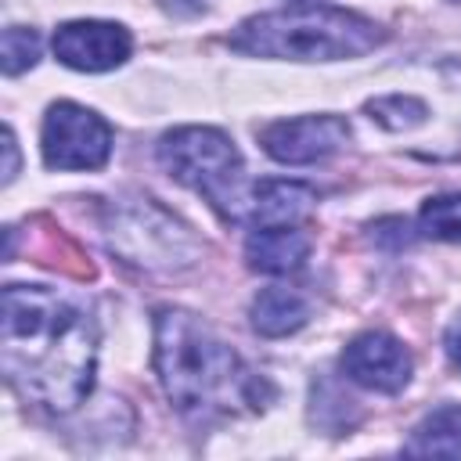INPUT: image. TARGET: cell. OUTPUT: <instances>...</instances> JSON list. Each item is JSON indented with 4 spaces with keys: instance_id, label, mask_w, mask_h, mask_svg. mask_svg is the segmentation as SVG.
I'll return each mask as SVG.
<instances>
[{
    "instance_id": "6da1fadb",
    "label": "cell",
    "mask_w": 461,
    "mask_h": 461,
    "mask_svg": "<svg viewBox=\"0 0 461 461\" xmlns=\"http://www.w3.org/2000/svg\"><path fill=\"white\" fill-rule=\"evenodd\" d=\"M7 382L43 411H76L97 367V324L83 299L43 288H4V339H0Z\"/></svg>"
},
{
    "instance_id": "7a4b0ae2",
    "label": "cell",
    "mask_w": 461,
    "mask_h": 461,
    "mask_svg": "<svg viewBox=\"0 0 461 461\" xmlns=\"http://www.w3.org/2000/svg\"><path fill=\"white\" fill-rule=\"evenodd\" d=\"M155 367L173 407L194 421L263 411L270 400V385L187 310L166 306L155 313Z\"/></svg>"
},
{
    "instance_id": "3957f363",
    "label": "cell",
    "mask_w": 461,
    "mask_h": 461,
    "mask_svg": "<svg viewBox=\"0 0 461 461\" xmlns=\"http://www.w3.org/2000/svg\"><path fill=\"white\" fill-rule=\"evenodd\" d=\"M385 40L382 25L357 11L321 7V4H292L285 11L245 18L227 43L241 54L281 58V61H339L360 58Z\"/></svg>"
},
{
    "instance_id": "277c9868",
    "label": "cell",
    "mask_w": 461,
    "mask_h": 461,
    "mask_svg": "<svg viewBox=\"0 0 461 461\" xmlns=\"http://www.w3.org/2000/svg\"><path fill=\"white\" fill-rule=\"evenodd\" d=\"M108 245L126 263L173 274L198 259V238L173 212L148 198H122L108 205Z\"/></svg>"
},
{
    "instance_id": "5b68a950",
    "label": "cell",
    "mask_w": 461,
    "mask_h": 461,
    "mask_svg": "<svg viewBox=\"0 0 461 461\" xmlns=\"http://www.w3.org/2000/svg\"><path fill=\"white\" fill-rule=\"evenodd\" d=\"M158 158L173 180L205 194L212 209H220L223 216L234 205L238 191L245 187L238 148L230 144L227 133L212 126H184V130L166 133L158 144Z\"/></svg>"
},
{
    "instance_id": "8992f818",
    "label": "cell",
    "mask_w": 461,
    "mask_h": 461,
    "mask_svg": "<svg viewBox=\"0 0 461 461\" xmlns=\"http://www.w3.org/2000/svg\"><path fill=\"white\" fill-rule=\"evenodd\" d=\"M112 155L108 122L72 101H58L43 119V162L50 169H97Z\"/></svg>"
},
{
    "instance_id": "52a82bcc",
    "label": "cell",
    "mask_w": 461,
    "mask_h": 461,
    "mask_svg": "<svg viewBox=\"0 0 461 461\" xmlns=\"http://www.w3.org/2000/svg\"><path fill=\"white\" fill-rule=\"evenodd\" d=\"M263 151L285 166L321 162L346 148L349 126L339 115H303V119H277L263 133Z\"/></svg>"
},
{
    "instance_id": "ba28073f",
    "label": "cell",
    "mask_w": 461,
    "mask_h": 461,
    "mask_svg": "<svg viewBox=\"0 0 461 461\" xmlns=\"http://www.w3.org/2000/svg\"><path fill=\"white\" fill-rule=\"evenodd\" d=\"M342 371L349 382L375 389V393H400L411 382L414 360L400 339L389 331H360L342 349Z\"/></svg>"
},
{
    "instance_id": "9c48e42d",
    "label": "cell",
    "mask_w": 461,
    "mask_h": 461,
    "mask_svg": "<svg viewBox=\"0 0 461 461\" xmlns=\"http://www.w3.org/2000/svg\"><path fill=\"white\" fill-rule=\"evenodd\" d=\"M130 32L115 22H65L54 32V54L76 72H108L130 58Z\"/></svg>"
},
{
    "instance_id": "30bf717a",
    "label": "cell",
    "mask_w": 461,
    "mask_h": 461,
    "mask_svg": "<svg viewBox=\"0 0 461 461\" xmlns=\"http://www.w3.org/2000/svg\"><path fill=\"white\" fill-rule=\"evenodd\" d=\"M310 209H313L310 187L292 184V180H259L238 191L223 220L249 223V227H281V223H299Z\"/></svg>"
},
{
    "instance_id": "8fae6325",
    "label": "cell",
    "mask_w": 461,
    "mask_h": 461,
    "mask_svg": "<svg viewBox=\"0 0 461 461\" xmlns=\"http://www.w3.org/2000/svg\"><path fill=\"white\" fill-rule=\"evenodd\" d=\"M310 256V238L295 223L256 227L245 241V259L259 274H292Z\"/></svg>"
},
{
    "instance_id": "7c38bea8",
    "label": "cell",
    "mask_w": 461,
    "mask_h": 461,
    "mask_svg": "<svg viewBox=\"0 0 461 461\" xmlns=\"http://www.w3.org/2000/svg\"><path fill=\"white\" fill-rule=\"evenodd\" d=\"M306 313H310V306H306L303 292H295L288 285H270L252 299V328L267 339H281V335L303 328Z\"/></svg>"
},
{
    "instance_id": "4fadbf2b",
    "label": "cell",
    "mask_w": 461,
    "mask_h": 461,
    "mask_svg": "<svg viewBox=\"0 0 461 461\" xmlns=\"http://www.w3.org/2000/svg\"><path fill=\"white\" fill-rule=\"evenodd\" d=\"M407 454H439V457H461V407H439L432 411L403 443Z\"/></svg>"
},
{
    "instance_id": "5bb4252c",
    "label": "cell",
    "mask_w": 461,
    "mask_h": 461,
    "mask_svg": "<svg viewBox=\"0 0 461 461\" xmlns=\"http://www.w3.org/2000/svg\"><path fill=\"white\" fill-rule=\"evenodd\" d=\"M421 230L439 241H461V194H436L421 205Z\"/></svg>"
},
{
    "instance_id": "9a60e30c",
    "label": "cell",
    "mask_w": 461,
    "mask_h": 461,
    "mask_svg": "<svg viewBox=\"0 0 461 461\" xmlns=\"http://www.w3.org/2000/svg\"><path fill=\"white\" fill-rule=\"evenodd\" d=\"M0 54H4V72L7 76H18V72L32 68L40 61V32L36 29H22V25L4 29Z\"/></svg>"
},
{
    "instance_id": "2e32d148",
    "label": "cell",
    "mask_w": 461,
    "mask_h": 461,
    "mask_svg": "<svg viewBox=\"0 0 461 461\" xmlns=\"http://www.w3.org/2000/svg\"><path fill=\"white\" fill-rule=\"evenodd\" d=\"M371 119L382 122L385 130H411L418 122H425V104L418 97H403V94H393V97H378L367 104Z\"/></svg>"
},
{
    "instance_id": "e0dca14e",
    "label": "cell",
    "mask_w": 461,
    "mask_h": 461,
    "mask_svg": "<svg viewBox=\"0 0 461 461\" xmlns=\"http://www.w3.org/2000/svg\"><path fill=\"white\" fill-rule=\"evenodd\" d=\"M443 346H447L450 364L461 371V317H457V321H450V328H447V335H443Z\"/></svg>"
},
{
    "instance_id": "ac0fdd59",
    "label": "cell",
    "mask_w": 461,
    "mask_h": 461,
    "mask_svg": "<svg viewBox=\"0 0 461 461\" xmlns=\"http://www.w3.org/2000/svg\"><path fill=\"white\" fill-rule=\"evenodd\" d=\"M4 151H7V166H4V184H11V180H14V173H18V144H14V133H11V130L4 133Z\"/></svg>"
},
{
    "instance_id": "d6986e66",
    "label": "cell",
    "mask_w": 461,
    "mask_h": 461,
    "mask_svg": "<svg viewBox=\"0 0 461 461\" xmlns=\"http://www.w3.org/2000/svg\"><path fill=\"white\" fill-rule=\"evenodd\" d=\"M292 4H317V0H292Z\"/></svg>"
},
{
    "instance_id": "ffe728a7",
    "label": "cell",
    "mask_w": 461,
    "mask_h": 461,
    "mask_svg": "<svg viewBox=\"0 0 461 461\" xmlns=\"http://www.w3.org/2000/svg\"><path fill=\"white\" fill-rule=\"evenodd\" d=\"M202 4H205V0H194V7H202Z\"/></svg>"
}]
</instances>
